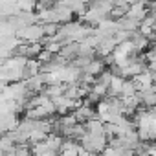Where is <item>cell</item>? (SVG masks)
<instances>
[{
	"mask_svg": "<svg viewBox=\"0 0 156 156\" xmlns=\"http://www.w3.org/2000/svg\"><path fill=\"white\" fill-rule=\"evenodd\" d=\"M105 66H107V64H105V61H101V59H96V57H94V59H92L85 68H83V73H88V75L98 77V75L105 70Z\"/></svg>",
	"mask_w": 156,
	"mask_h": 156,
	"instance_id": "cell-3",
	"label": "cell"
},
{
	"mask_svg": "<svg viewBox=\"0 0 156 156\" xmlns=\"http://www.w3.org/2000/svg\"><path fill=\"white\" fill-rule=\"evenodd\" d=\"M152 156H156V152H154V154H152Z\"/></svg>",
	"mask_w": 156,
	"mask_h": 156,
	"instance_id": "cell-6",
	"label": "cell"
},
{
	"mask_svg": "<svg viewBox=\"0 0 156 156\" xmlns=\"http://www.w3.org/2000/svg\"><path fill=\"white\" fill-rule=\"evenodd\" d=\"M129 41H130V44L134 46V50H138V51H141V50H147V48H149V44H151L149 37H147V35H143L140 30L132 31Z\"/></svg>",
	"mask_w": 156,
	"mask_h": 156,
	"instance_id": "cell-1",
	"label": "cell"
},
{
	"mask_svg": "<svg viewBox=\"0 0 156 156\" xmlns=\"http://www.w3.org/2000/svg\"><path fill=\"white\" fill-rule=\"evenodd\" d=\"M51 57H53V53H51V51H48V50H44V48H42V51H41V53L37 55V59L41 61V64H44V62H48V61H50Z\"/></svg>",
	"mask_w": 156,
	"mask_h": 156,
	"instance_id": "cell-4",
	"label": "cell"
},
{
	"mask_svg": "<svg viewBox=\"0 0 156 156\" xmlns=\"http://www.w3.org/2000/svg\"><path fill=\"white\" fill-rule=\"evenodd\" d=\"M37 73H41V61L39 59H28L24 68H22V79L26 81V79H30V77H33Z\"/></svg>",
	"mask_w": 156,
	"mask_h": 156,
	"instance_id": "cell-2",
	"label": "cell"
},
{
	"mask_svg": "<svg viewBox=\"0 0 156 156\" xmlns=\"http://www.w3.org/2000/svg\"><path fill=\"white\" fill-rule=\"evenodd\" d=\"M152 92H154V94H156V83H154V85H152Z\"/></svg>",
	"mask_w": 156,
	"mask_h": 156,
	"instance_id": "cell-5",
	"label": "cell"
}]
</instances>
